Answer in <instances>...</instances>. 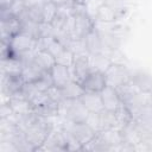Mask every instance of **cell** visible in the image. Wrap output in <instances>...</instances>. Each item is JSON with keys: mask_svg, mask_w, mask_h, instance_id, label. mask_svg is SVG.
<instances>
[{"mask_svg": "<svg viewBox=\"0 0 152 152\" xmlns=\"http://www.w3.org/2000/svg\"><path fill=\"white\" fill-rule=\"evenodd\" d=\"M107 86L114 87V88H120L121 86L128 83L132 78L131 72L125 68V65L120 63H109L107 68L103 70Z\"/></svg>", "mask_w": 152, "mask_h": 152, "instance_id": "6da1fadb", "label": "cell"}, {"mask_svg": "<svg viewBox=\"0 0 152 152\" xmlns=\"http://www.w3.org/2000/svg\"><path fill=\"white\" fill-rule=\"evenodd\" d=\"M37 39L21 31L11 38V40L8 42V46L11 49L12 55L19 57L23 53L37 50Z\"/></svg>", "mask_w": 152, "mask_h": 152, "instance_id": "7a4b0ae2", "label": "cell"}, {"mask_svg": "<svg viewBox=\"0 0 152 152\" xmlns=\"http://www.w3.org/2000/svg\"><path fill=\"white\" fill-rule=\"evenodd\" d=\"M61 108L64 109L65 119L70 122H84L89 115V110L86 108L81 99L65 100Z\"/></svg>", "mask_w": 152, "mask_h": 152, "instance_id": "3957f363", "label": "cell"}, {"mask_svg": "<svg viewBox=\"0 0 152 152\" xmlns=\"http://www.w3.org/2000/svg\"><path fill=\"white\" fill-rule=\"evenodd\" d=\"M93 65L90 62L89 55H76L74 57V62L70 65V72L72 80L77 82H82L84 77L93 70Z\"/></svg>", "mask_w": 152, "mask_h": 152, "instance_id": "277c9868", "label": "cell"}, {"mask_svg": "<svg viewBox=\"0 0 152 152\" xmlns=\"http://www.w3.org/2000/svg\"><path fill=\"white\" fill-rule=\"evenodd\" d=\"M66 125H63V127H65L66 129H69L71 132V134L75 137V139L83 146L86 144H88L89 141H91L95 137H96V132L90 128L86 122H70L66 121Z\"/></svg>", "mask_w": 152, "mask_h": 152, "instance_id": "5b68a950", "label": "cell"}, {"mask_svg": "<svg viewBox=\"0 0 152 152\" xmlns=\"http://www.w3.org/2000/svg\"><path fill=\"white\" fill-rule=\"evenodd\" d=\"M81 84H82V87H83V89L86 91L100 93L107 86L104 72L102 70H99V69H93L84 77V80L81 82Z\"/></svg>", "mask_w": 152, "mask_h": 152, "instance_id": "8992f818", "label": "cell"}, {"mask_svg": "<svg viewBox=\"0 0 152 152\" xmlns=\"http://www.w3.org/2000/svg\"><path fill=\"white\" fill-rule=\"evenodd\" d=\"M1 42L8 43L13 36L21 32V20L18 17L1 18Z\"/></svg>", "mask_w": 152, "mask_h": 152, "instance_id": "52a82bcc", "label": "cell"}, {"mask_svg": "<svg viewBox=\"0 0 152 152\" xmlns=\"http://www.w3.org/2000/svg\"><path fill=\"white\" fill-rule=\"evenodd\" d=\"M7 103L12 108L13 113H15L18 115H27V114L34 113V108H33L31 101L21 94V90L18 94L7 99Z\"/></svg>", "mask_w": 152, "mask_h": 152, "instance_id": "ba28073f", "label": "cell"}, {"mask_svg": "<svg viewBox=\"0 0 152 152\" xmlns=\"http://www.w3.org/2000/svg\"><path fill=\"white\" fill-rule=\"evenodd\" d=\"M101 99L104 106L106 110L109 112H115L121 104H122V100L116 90V88L110 87V86H106L101 91Z\"/></svg>", "mask_w": 152, "mask_h": 152, "instance_id": "9c48e42d", "label": "cell"}, {"mask_svg": "<svg viewBox=\"0 0 152 152\" xmlns=\"http://www.w3.org/2000/svg\"><path fill=\"white\" fill-rule=\"evenodd\" d=\"M1 90H2V95L6 96L7 99H10L11 96L18 94L23 86H24V81L21 80V76H8V75H4L1 74Z\"/></svg>", "mask_w": 152, "mask_h": 152, "instance_id": "30bf717a", "label": "cell"}, {"mask_svg": "<svg viewBox=\"0 0 152 152\" xmlns=\"http://www.w3.org/2000/svg\"><path fill=\"white\" fill-rule=\"evenodd\" d=\"M50 75H51V78H52V83L53 86L58 87V88H63L65 87L71 80V72H70V68L66 66V65H63V64H59V63H56L51 70L49 71Z\"/></svg>", "mask_w": 152, "mask_h": 152, "instance_id": "8fae6325", "label": "cell"}, {"mask_svg": "<svg viewBox=\"0 0 152 152\" xmlns=\"http://www.w3.org/2000/svg\"><path fill=\"white\" fill-rule=\"evenodd\" d=\"M40 150H46V151H68L66 142L64 140L62 129H58V131L52 129L51 133L49 134L48 139L45 140L44 145L39 148V151Z\"/></svg>", "mask_w": 152, "mask_h": 152, "instance_id": "7c38bea8", "label": "cell"}, {"mask_svg": "<svg viewBox=\"0 0 152 152\" xmlns=\"http://www.w3.org/2000/svg\"><path fill=\"white\" fill-rule=\"evenodd\" d=\"M24 68L23 61L18 56H10L1 59V74L8 76H21Z\"/></svg>", "mask_w": 152, "mask_h": 152, "instance_id": "4fadbf2b", "label": "cell"}, {"mask_svg": "<svg viewBox=\"0 0 152 152\" xmlns=\"http://www.w3.org/2000/svg\"><path fill=\"white\" fill-rule=\"evenodd\" d=\"M86 108L90 113H100L104 110V106L101 99V94L96 91H84L83 95L80 97Z\"/></svg>", "mask_w": 152, "mask_h": 152, "instance_id": "5bb4252c", "label": "cell"}, {"mask_svg": "<svg viewBox=\"0 0 152 152\" xmlns=\"http://www.w3.org/2000/svg\"><path fill=\"white\" fill-rule=\"evenodd\" d=\"M33 62L42 68L44 71H50L51 68L56 64V58L45 49H37L33 56Z\"/></svg>", "mask_w": 152, "mask_h": 152, "instance_id": "9a60e30c", "label": "cell"}, {"mask_svg": "<svg viewBox=\"0 0 152 152\" xmlns=\"http://www.w3.org/2000/svg\"><path fill=\"white\" fill-rule=\"evenodd\" d=\"M44 72L45 71L32 61V62L24 64L23 72H21V80L24 81V83H33L38 81L44 75Z\"/></svg>", "mask_w": 152, "mask_h": 152, "instance_id": "2e32d148", "label": "cell"}, {"mask_svg": "<svg viewBox=\"0 0 152 152\" xmlns=\"http://www.w3.org/2000/svg\"><path fill=\"white\" fill-rule=\"evenodd\" d=\"M86 90L83 89L82 84L75 80H71L65 87L62 88V93L65 100H74V99H80Z\"/></svg>", "mask_w": 152, "mask_h": 152, "instance_id": "e0dca14e", "label": "cell"}, {"mask_svg": "<svg viewBox=\"0 0 152 152\" xmlns=\"http://www.w3.org/2000/svg\"><path fill=\"white\" fill-rule=\"evenodd\" d=\"M26 10V5L24 0H14L8 7L0 10L1 12V18H10V17H20Z\"/></svg>", "mask_w": 152, "mask_h": 152, "instance_id": "ac0fdd59", "label": "cell"}, {"mask_svg": "<svg viewBox=\"0 0 152 152\" xmlns=\"http://www.w3.org/2000/svg\"><path fill=\"white\" fill-rule=\"evenodd\" d=\"M131 81L138 89L142 91H151L152 89V78L145 72H138L135 75H132Z\"/></svg>", "mask_w": 152, "mask_h": 152, "instance_id": "d6986e66", "label": "cell"}, {"mask_svg": "<svg viewBox=\"0 0 152 152\" xmlns=\"http://www.w3.org/2000/svg\"><path fill=\"white\" fill-rule=\"evenodd\" d=\"M58 13V5L51 1H45L43 2V17H44V23L51 24V21L55 19V17Z\"/></svg>", "mask_w": 152, "mask_h": 152, "instance_id": "ffe728a7", "label": "cell"}, {"mask_svg": "<svg viewBox=\"0 0 152 152\" xmlns=\"http://www.w3.org/2000/svg\"><path fill=\"white\" fill-rule=\"evenodd\" d=\"M62 133L64 137V140L66 142V148L68 151H76V150H82V145L75 139V137L71 134V132L69 129H66L65 127H62Z\"/></svg>", "mask_w": 152, "mask_h": 152, "instance_id": "44dd1931", "label": "cell"}, {"mask_svg": "<svg viewBox=\"0 0 152 152\" xmlns=\"http://www.w3.org/2000/svg\"><path fill=\"white\" fill-rule=\"evenodd\" d=\"M74 57L75 55L71 52V50H69L68 48L56 57V63H59V64H63V65H66L70 68V65L72 64L74 62Z\"/></svg>", "mask_w": 152, "mask_h": 152, "instance_id": "7402d4cb", "label": "cell"}, {"mask_svg": "<svg viewBox=\"0 0 152 152\" xmlns=\"http://www.w3.org/2000/svg\"><path fill=\"white\" fill-rule=\"evenodd\" d=\"M46 94L50 96L51 100H53L55 102H57L58 104L62 106V103L65 101L64 96H63V93H62V89L56 87V86H51L48 90H46Z\"/></svg>", "mask_w": 152, "mask_h": 152, "instance_id": "603a6c76", "label": "cell"}, {"mask_svg": "<svg viewBox=\"0 0 152 152\" xmlns=\"http://www.w3.org/2000/svg\"><path fill=\"white\" fill-rule=\"evenodd\" d=\"M13 1H14V0H0V10L8 7Z\"/></svg>", "mask_w": 152, "mask_h": 152, "instance_id": "cb8c5ba5", "label": "cell"}, {"mask_svg": "<svg viewBox=\"0 0 152 152\" xmlns=\"http://www.w3.org/2000/svg\"><path fill=\"white\" fill-rule=\"evenodd\" d=\"M71 1H74V2H76V4H80V5H86V6H87V4H88L90 0H71Z\"/></svg>", "mask_w": 152, "mask_h": 152, "instance_id": "d4e9b609", "label": "cell"}]
</instances>
